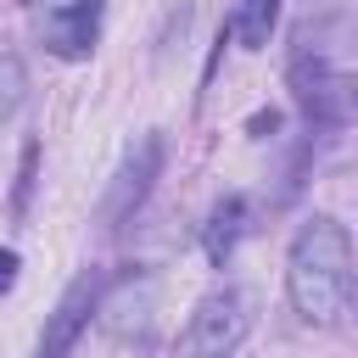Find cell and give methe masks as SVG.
Listing matches in <instances>:
<instances>
[{
	"label": "cell",
	"mask_w": 358,
	"mask_h": 358,
	"mask_svg": "<svg viewBox=\"0 0 358 358\" xmlns=\"http://www.w3.org/2000/svg\"><path fill=\"white\" fill-rule=\"evenodd\" d=\"M285 291H291V308L308 324H319V330H330L352 308V241H347V229L330 213H313L291 235Z\"/></svg>",
	"instance_id": "1"
},
{
	"label": "cell",
	"mask_w": 358,
	"mask_h": 358,
	"mask_svg": "<svg viewBox=\"0 0 358 358\" xmlns=\"http://www.w3.org/2000/svg\"><path fill=\"white\" fill-rule=\"evenodd\" d=\"M246 324H252V313H246V296L241 291H229V285L224 291H207L190 308L179 341H173V358H229L246 341Z\"/></svg>",
	"instance_id": "2"
},
{
	"label": "cell",
	"mask_w": 358,
	"mask_h": 358,
	"mask_svg": "<svg viewBox=\"0 0 358 358\" xmlns=\"http://www.w3.org/2000/svg\"><path fill=\"white\" fill-rule=\"evenodd\" d=\"M162 157H168V145H162L157 129H145V134L123 151V162H117V173H112V185H106V201H101V224L129 218V213L151 196V185H157V173H162Z\"/></svg>",
	"instance_id": "3"
},
{
	"label": "cell",
	"mask_w": 358,
	"mask_h": 358,
	"mask_svg": "<svg viewBox=\"0 0 358 358\" xmlns=\"http://www.w3.org/2000/svg\"><path fill=\"white\" fill-rule=\"evenodd\" d=\"M101 274L95 268H84L67 291H62V302L50 308V319H45V336H39V358H67L73 352V341L84 336V324H90V313L101 308Z\"/></svg>",
	"instance_id": "4"
},
{
	"label": "cell",
	"mask_w": 358,
	"mask_h": 358,
	"mask_svg": "<svg viewBox=\"0 0 358 358\" xmlns=\"http://www.w3.org/2000/svg\"><path fill=\"white\" fill-rule=\"evenodd\" d=\"M39 39H45V50L62 56V62L90 56L95 39H101V0H62V6H50L45 22H39Z\"/></svg>",
	"instance_id": "5"
},
{
	"label": "cell",
	"mask_w": 358,
	"mask_h": 358,
	"mask_svg": "<svg viewBox=\"0 0 358 358\" xmlns=\"http://www.w3.org/2000/svg\"><path fill=\"white\" fill-rule=\"evenodd\" d=\"M151 296H157V291H151V280L140 285V296H134V280H123V285L101 302L106 330H112V336H140V330L151 324Z\"/></svg>",
	"instance_id": "6"
},
{
	"label": "cell",
	"mask_w": 358,
	"mask_h": 358,
	"mask_svg": "<svg viewBox=\"0 0 358 358\" xmlns=\"http://www.w3.org/2000/svg\"><path fill=\"white\" fill-rule=\"evenodd\" d=\"M241 229H246V201H241V196H224V201L207 213V235H201L207 257H213V263H224V257L235 252Z\"/></svg>",
	"instance_id": "7"
},
{
	"label": "cell",
	"mask_w": 358,
	"mask_h": 358,
	"mask_svg": "<svg viewBox=\"0 0 358 358\" xmlns=\"http://www.w3.org/2000/svg\"><path fill=\"white\" fill-rule=\"evenodd\" d=\"M280 6H285V0H241L235 17H229V34H235L246 50H263L268 34H274V22H280Z\"/></svg>",
	"instance_id": "8"
},
{
	"label": "cell",
	"mask_w": 358,
	"mask_h": 358,
	"mask_svg": "<svg viewBox=\"0 0 358 358\" xmlns=\"http://www.w3.org/2000/svg\"><path fill=\"white\" fill-rule=\"evenodd\" d=\"M22 90H28V73H22V56L0 45V123H6L11 112H17V101H22Z\"/></svg>",
	"instance_id": "9"
},
{
	"label": "cell",
	"mask_w": 358,
	"mask_h": 358,
	"mask_svg": "<svg viewBox=\"0 0 358 358\" xmlns=\"http://www.w3.org/2000/svg\"><path fill=\"white\" fill-rule=\"evenodd\" d=\"M17 268H22V257H17L11 246H0V296H6L11 285H17Z\"/></svg>",
	"instance_id": "10"
},
{
	"label": "cell",
	"mask_w": 358,
	"mask_h": 358,
	"mask_svg": "<svg viewBox=\"0 0 358 358\" xmlns=\"http://www.w3.org/2000/svg\"><path fill=\"white\" fill-rule=\"evenodd\" d=\"M341 117H358V73L341 78Z\"/></svg>",
	"instance_id": "11"
},
{
	"label": "cell",
	"mask_w": 358,
	"mask_h": 358,
	"mask_svg": "<svg viewBox=\"0 0 358 358\" xmlns=\"http://www.w3.org/2000/svg\"><path fill=\"white\" fill-rule=\"evenodd\" d=\"M28 185H34V145L22 151V179H17V213H22V201H28Z\"/></svg>",
	"instance_id": "12"
},
{
	"label": "cell",
	"mask_w": 358,
	"mask_h": 358,
	"mask_svg": "<svg viewBox=\"0 0 358 358\" xmlns=\"http://www.w3.org/2000/svg\"><path fill=\"white\" fill-rule=\"evenodd\" d=\"M274 129H280V112H257V117H252V134H257V140L274 134Z\"/></svg>",
	"instance_id": "13"
}]
</instances>
